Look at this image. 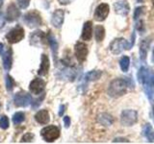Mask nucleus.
Listing matches in <instances>:
<instances>
[{
	"label": "nucleus",
	"mask_w": 154,
	"mask_h": 144,
	"mask_svg": "<svg viewBox=\"0 0 154 144\" xmlns=\"http://www.w3.org/2000/svg\"><path fill=\"white\" fill-rule=\"evenodd\" d=\"M138 81L143 86L147 98L154 101V71L142 66L138 72Z\"/></svg>",
	"instance_id": "obj_1"
},
{
	"label": "nucleus",
	"mask_w": 154,
	"mask_h": 144,
	"mask_svg": "<svg viewBox=\"0 0 154 144\" xmlns=\"http://www.w3.org/2000/svg\"><path fill=\"white\" fill-rule=\"evenodd\" d=\"M127 82L123 79H115L109 85L108 94L113 98H119L127 92Z\"/></svg>",
	"instance_id": "obj_2"
},
{
	"label": "nucleus",
	"mask_w": 154,
	"mask_h": 144,
	"mask_svg": "<svg viewBox=\"0 0 154 144\" xmlns=\"http://www.w3.org/2000/svg\"><path fill=\"white\" fill-rule=\"evenodd\" d=\"M134 38H135V35H133L132 37V41L129 42L127 41L125 38H118L114 40L110 44V51L115 55H119L120 54L123 50H129L131 49L133 44H134Z\"/></svg>",
	"instance_id": "obj_3"
},
{
	"label": "nucleus",
	"mask_w": 154,
	"mask_h": 144,
	"mask_svg": "<svg viewBox=\"0 0 154 144\" xmlns=\"http://www.w3.org/2000/svg\"><path fill=\"white\" fill-rule=\"evenodd\" d=\"M138 121V113L134 110H124L120 114V123L125 127H131Z\"/></svg>",
	"instance_id": "obj_4"
},
{
	"label": "nucleus",
	"mask_w": 154,
	"mask_h": 144,
	"mask_svg": "<svg viewBox=\"0 0 154 144\" xmlns=\"http://www.w3.org/2000/svg\"><path fill=\"white\" fill-rule=\"evenodd\" d=\"M41 136L46 142H52L60 136V130L56 126H47L41 131Z\"/></svg>",
	"instance_id": "obj_5"
},
{
	"label": "nucleus",
	"mask_w": 154,
	"mask_h": 144,
	"mask_svg": "<svg viewBox=\"0 0 154 144\" xmlns=\"http://www.w3.org/2000/svg\"><path fill=\"white\" fill-rule=\"evenodd\" d=\"M25 24L30 28L38 27L42 24V17L37 12H29L27 13L23 18Z\"/></svg>",
	"instance_id": "obj_6"
},
{
	"label": "nucleus",
	"mask_w": 154,
	"mask_h": 144,
	"mask_svg": "<svg viewBox=\"0 0 154 144\" xmlns=\"http://www.w3.org/2000/svg\"><path fill=\"white\" fill-rule=\"evenodd\" d=\"M14 102L17 107L25 108V107H28V106L33 102V100L30 94H28L27 92H22L21 91V92H18L14 95Z\"/></svg>",
	"instance_id": "obj_7"
},
{
	"label": "nucleus",
	"mask_w": 154,
	"mask_h": 144,
	"mask_svg": "<svg viewBox=\"0 0 154 144\" xmlns=\"http://www.w3.org/2000/svg\"><path fill=\"white\" fill-rule=\"evenodd\" d=\"M23 38H24V30L19 26L12 29L6 35L7 40L9 41V43H12V44L19 42Z\"/></svg>",
	"instance_id": "obj_8"
},
{
	"label": "nucleus",
	"mask_w": 154,
	"mask_h": 144,
	"mask_svg": "<svg viewBox=\"0 0 154 144\" xmlns=\"http://www.w3.org/2000/svg\"><path fill=\"white\" fill-rule=\"evenodd\" d=\"M74 52L76 59L79 62H83L86 61L87 56H88V47L83 42H77L74 47Z\"/></svg>",
	"instance_id": "obj_9"
},
{
	"label": "nucleus",
	"mask_w": 154,
	"mask_h": 144,
	"mask_svg": "<svg viewBox=\"0 0 154 144\" xmlns=\"http://www.w3.org/2000/svg\"><path fill=\"white\" fill-rule=\"evenodd\" d=\"M47 36H45L42 31H36L30 36V43L34 46L41 47L46 43Z\"/></svg>",
	"instance_id": "obj_10"
},
{
	"label": "nucleus",
	"mask_w": 154,
	"mask_h": 144,
	"mask_svg": "<svg viewBox=\"0 0 154 144\" xmlns=\"http://www.w3.org/2000/svg\"><path fill=\"white\" fill-rule=\"evenodd\" d=\"M109 11H110V8H109V5L106 4V3H102L98 5L97 7L95 9V12H94V19L96 21H103L106 19V17L108 16L109 14Z\"/></svg>",
	"instance_id": "obj_11"
},
{
	"label": "nucleus",
	"mask_w": 154,
	"mask_h": 144,
	"mask_svg": "<svg viewBox=\"0 0 154 144\" xmlns=\"http://www.w3.org/2000/svg\"><path fill=\"white\" fill-rule=\"evenodd\" d=\"M45 82L40 78L34 79L30 83V86H29V89H30L31 93L35 95L41 94L43 91V89H45Z\"/></svg>",
	"instance_id": "obj_12"
},
{
	"label": "nucleus",
	"mask_w": 154,
	"mask_h": 144,
	"mask_svg": "<svg viewBox=\"0 0 154 144\" xmlns=\"http://www.w3.org/2000/svg\"><path fill=\"white\" fill-rule=\"evenodd\" d=\"M115 12L119 16H127L130 11V6L126 0H119L114 4Z\"/></svg>",
	"instance_id": "obj_13"
},
{
	"label": "nucleus",
	"mask_w": 154,
	"mask_h": 144,
	"mask_svg": "<svg viewBox=\"0 0 154 144\" xmlns=\"http://www.w3.org/2000/svg\"><path fill=\"white\" fill-rule=\"evenodd\" d=\"M64 17H65V12L63 10L59 9L53 13L52 18H51V23L52 25L56 28H61L64 22Z\"/></svg>",
	"instance_id": "obj_14"
},
{
	"label": "nucleus",
	"mask_w": 154,
	"mask_h": 144,
	"mask_svg": "<svg viewBox=\"0 0 154 144\" xmlns=\"http://www.w3.org/2000/svg\"><path fill=\"white\" fill-rule=\"evenodd\" d=\"M149 43H150V38H146L143 40L140 43V58L142 62H146L147 51L149 48Z\"/></svg>",
	"instance_id": "obj_15"
},
{
	"label": "nucleus",
	"mask_w": 154,
	"mask_h": 144,
	"mask_svg": "<svg viewBox=\"0 0 154 144\" xmlns=\"http://www.w3.org/2000/svg\"><path fill=\"white\" fill-rule=\"evenodd\" d=\"M91 36H93V23H91V21H87L85 22L83 26L81 38L83 40L88 41V40H91Z\"/></svg>",
	"instance_id": "obj_16"
},
{
	"label": "nucleus",
	"mask_w": 154,
	"mask_h": 144,
	"mask_svg": "<svg viewBox=\"0 0 154 144\" xmlns=\"http://www.w3.org/2000/svg\"><path fill=\"white\" fill-rule=\"evenodd\" d=\"M49 59H48V57L43 54L42 56V64H41V66L40 68L38 70V74L41 75V76H45L47 73H48V70H49Z\"/></svg>",
	"instance_id": "obj_17"
},
{
	"label": "nucleus",
	"mask_w": 154,
	"mask_h": 144,
	"mask_svg": "<svg viewBox=\"0 0 154 144\" xmlns=\"http://www.w3.org/2000/svg\"><path fill=\"white\" fill-rule=\"evenodd\" d=\"M35 119L38 123L40 124H47L50 120L49 112L46 110H41L40 112H38L35 115Z\"/></svg>",
	"instance_id": "obj_18"
},
{
	"label": "nucleus",
	"mask_w": 154,
	"mask_h": 144,
	"mask_svg": "<svg viewBox=\"0 0 154 144\" xmlns=\"http://www.w3.org/2000/svg\"><path fill=\"white\" fill-rule=\"evenodd\" d=\"M20 16V12L18 11L17 8L16 7L14 4H11L8 7L7 10V19L9 21H14L16 19L18 18V16Z\"/></svg>",
	"instance_id": "obj_19"
},
{
	"label": "nucleus",
	"mask_w": 154,
	"mask_h": 144,
	"mask_svg": "<svg viewBox=\"0 0 154 144\" xmlns=\"http://www.w3.org/2000/svg\"><path fill=\"white\" fill-rule=\"evenodd\" d=\"M3 58V66L6 70H10L12 67V62H13V59H12V49H8L6 52L3 53L2 55Z\"/></svg>",
	"instance_id": "obj_20"
},
{
	"label": "nucleus",
	"mask_w": 154,
	"mask_h": 144,
	"mask_svg": "<svg viewBox=\"0 0 154 144\" xmlns=\"http://www.w3.org/2000/svg\"><path fill=\"white\" fill-rule=\"evenodd\" d=\"M97 122L103 126H111L114 122L113 117L111 116L109 113H100L97 116Z\"/></svg>",
	"instance_id": "obj_21"
},
{
	"label": "nucleus",
	"mask_w": 154,
	"mask_h": 144,
	"mask_svg": "<svg viewBox=\"0 0 154 144\" xmlns=\"http://www.w3.org/2000/svg\"><path fill=\"white\" fill-rule=\"evenodd\" d=\"M143 134L146 136L149 142H153L154 141V132H153V129L150 126V124H146L143 127Z\"/></svg>",
	"instance_id": "obj_22"
},
{
	"label": "nucleus",
	"mask_w": 154,
	"mask_h": 144,
	"mask_svg": "<svg viewBox=\"0 0 154 144\" xmlns=\"http://www.w3.org/2000/svg\"><path fill=\"white\" fill-rule=\"evenodd\" d=\"M94 36L97 42H101L105 37V29L102 25H97L94 29Z\"/></svg>",
	"instance_id": "obj_23"
},
{
	"label": "nucleus",
	"mask_w": 154,
	"mask_h": 144,
	"mask_svg": "<svg viewBox=\"0 0 154 144\" xmlns=\"http://www.w3.org/2000/svg\"><path fill=\"white\" fill-rule=\"evenodd\" d=\"M47 41H48V43H49V45L51 47V50L53 52V54H54V56H56L57 50H58V42L55 40V38L51 35L50 32L48 33V35H47Z\"/></svg>",
	"instance_id": "obj_24"
},
{
	"label": "nucleus",
	"mask_w": 154,
	"mask_h": 144,
	"mask_svg": "<svg viewBox=\"0 0 154 144\" xmlns=\"http://www.w3.org/2000/svg\"><path fill=\"white\" fill-rule=\"evenodd\" d=\"M101 75H102V72L99 71V70H93V71H90L88 73L86 74L85 76V79L86 81H96L98 80Z\"/></svg>",
	"instance_id": "obj_25"
},
{
	"label": "nucleus",
	"mask_w": 154,
	"mask_h": 144,
	"mask_svg": "<svg viewBox=\"0 0 154 144\" xmlns=\"http://www.w3.org/2000/svg\"><path fill=\"white\" fill-rule=\"evenodd\" d=\"M130 65V59L127 56H123L119 61V66L123 72H127Z\"/></svg>",
	"instance_id": "obj_26"
},
{
	"label": "nucleus",
	"mask_w": 154,
	"mask_h": 144,
	"mask_svg": "<svg viewBox=\"0 0 154 144\" xmlns=\"http://www.w3.org/2000/svg\"><path fill=\"white\" fill-rule=\"evenodd\" d=\"M24 119H25V114H24L23 112H16L14 114L13 122H14V124L18 125V124L22 123L24 121Z\"/></svg>",
	"instance_id": "obj_27"
},
{
	"label": "nucleus",
	"mask_w": 154,
	"mask_h": 144,
	"mask_svg": "<svg viewBox=\"0 0 154 144\" xmlns=\"http://www.w3.org/2000/svg\"><path fill=\"white\" fill-rule=\"evenodd\" d=\"M0 128L3 130H6L9 128V119L6 115H3L0 118Z\"/></svg>",
	"instance_id": "obj_28"
},
{
	"label": "nucleus",
	"mask_w": 154,
	"mask_h": 144,
	"mask_svg": "<svg viewBox=\"0 0 154 144\" xmlns=\"http://www.w3.org/2000/svg\"><path fill=\"white\" fill-rule=\"evenodd\" d=\"M6 86L8 91H11L14 88V80L10 75L6 76Z\"/></svg>",
	"instance_id": "obj_29"
},
{
	"label": "nucleus",
	"mask_w": 154,
	"mask_h": 144,
	"mask_svg": "<svg viewBox=\"0 0 154 144\" xmlns=\"http://www.w3.org/2000/svg\"><path fill=\"white\" fill-rule=\"evenodd\" d=\"M34 139V134L31 133L25 134L21 138V142H31Z\"/></svg>",
	"instance_id": "obj_30"
},
{
	"label": "nucleus",
	"mask_w": 154,
	"mask_h": 144,
	"mask_svg": "<svg viewBox=\"0 0 154 144\" xmlns=\"http://www.w3.org/2000/svg\"><path fill=\"white\" fill-rule=\"evenodd\" d=\"M17 4L20 9H26L30 4V0H17Z\"/></svg>",
	"instance_id": "obj_31"
},
{
	"label": "nucleus",
	"mask_w": 154,
	"mask_h": 144,
	"mask_svg": "<svg viewBox=\"0 0 154 144\" xmlns=\"http://www.w3.org/2000/svg\"><path fill=\"white\" fill-rule=\"evenodd\" d=\"M143 7H138L136 10H135V13H134V19L135 20L140 17V16L143 14Z\"/></svg>",
	"instance_id": "obj_32"
},
{
	"label": "nucleus",
	"mask_w": 154,
	"mask_h": 144,
	"mask_svg": "<svg viewBox=\"0 0 154 144\" xmlns=\"http://www.w3.org/2000/svg\"><path fill=\"white\" fill-rule=\"evenodd\" d=\"M64 123H65V127L69 128L70 125V118L69 116H65L64 117Z\"/></svg>",
	"instance_id": "obj_33"
},
{
	"label": "nucleus",
	"mask_w": 154,
	"mask_h": 144,
	"mask_svg": "<svg viewBox=\"0 0 154 144\" xmlns=\"http://www.w3.org/2000/svg\"><path fill=\"white\" fill-rule=\"evenodd\" d=\"M45 98V96H43V97H42V99H37L36 101H34L33 102V107L34 108H38V105H40L41 103H42V100Z\"/></svg>",
	"instance_id": "obj_34"
},
{
	"label": "nucleus",
	"mask_w": 154,
	"mask_h": 144,
	"mask_svg": "<svg viewBox=\"0 0 154 144\" xmlns=\"http://www.w3.org/2000/svg\"><path fill=\"white\" fill-rule=\"evenodd\" d=\"M136 28L138 29L139 31H143V22L142 21V20H140V21H138V23H137V26H136Z\"/></svg>",
	"instance_id": "obj_35"
},
{
	"label": "nucleus",
	"mask_w": 154,
	"mask_h": 144,
	"mask_svg": "<svg viewBox=\"0 0 154 144\" xmlns=\"http://www.w3.org/2000/svg\"><path fill=\"white\" fill-rule=\"evenodd\" d=\"M5 25V17L2 13H0V28H2Z\"/></svg>",
	"instance_id": "obj_36"
},
{
	"label": "nucleus",
	"mask_w": 154,
	"mask_h": 144,
	"mask_svg": "<svg viewBox=\"0 0 154 144\" xmlns=\"http://www.w3.org/2000/svg\"><path fill=\"white\" fill-rule=\"evenodd\" d=\"M73 0H58V2H59L61 5H67V4H70Z\"/></svg>",
	"instance_id": "obj_37"
},
{
	"label": "nucleus",
	"mask_w": 154,
	"mask_h": 144,
	"mask_svg": "<svg viewBox=\"0 0 154 144\" xmlns=\"http://www.w3.org/2000/svg\"><path fill=\"white\" fill-rule=\"evenodd\" d=\"M64 112H65V106L64 105H61L60 106V112H59V115H60V116H62L63 113H64Z\"/></svg>",
	"instance_id": "obj_38"
},
{
	"label": "nucleus",
	"mask_w": 154,
	"mask_h": 144,
	"mask_svg": "<svg viewBox=\"0 0 154 144\" xmlns=\"http://www.w3.org/2000/svg\"><path fill=\"white\" fill-rule=\"evenodd\" d=\"M4 53V44L0 42V55H3Z\"/></svg>",
	"instance_id": "obj_39"
},
{
	"label": "nucleus",
	"mask_w": 154,
	"mask_h": 144,
	"mask_svg": "<svg viewBox=\"0 0 154 144\" xmlns=\"http://www.w3.org/2000/svg\"><path fill=\"white\" fill-rule=\"evenodd\" d=\"M152 62L154 64V48H153V51H152Z\"/></svg>",
	"instance_id": "obj_40"
},
{
	"label": "nucleus",
	"mask_w": 154,
	"mask_h": 144,
	"mask_svg": "<svg viewBox=\"0 0 154 144\" xmlns=\"http://www.w3.org/2000/svg\"><path fill=\"white\" fill-rule=\"evenodd\" d=\"M2 5H3V0H0V8L2 7Z\"/></svg>",
	"instance_id": "obj_41"
},
{
	"label": "nucleus",
	"mask_w": 154,
	"mask_h": 144,
	"mask_svg": "<svg viewBox=\"0 0 154 144\" xmlns=\"http://www.w3.org/2000/svg\"><path fill=\"white\" fill-rule=\"evenodd\" d=\"M152 114H153V119H154V105H153V107H152Z\"/></svg>",
	"instance_id": "obj_42"
},
{
	"label": "nucleus",
	"mask_w": 154,
	"mask_h": 144,
	"mask_svg": "<svg viewBox=\"0 0 154 144\" xmlns=\"http://www.w3.org/2000/svg\"><path fill=\"white\" fill-rule=\"evenodd\" d=\"M152 3H153V6H154V0H152Z\"/></svg>",
	"instance_id": "obj_43"
},
{
	"label": "nucleus",
	"mask_w": 154,
	"mask_h": 144,
	"mask_svg": "<svg viewBox=\"0 0 154 144\" xmlns=\"http://www.w3.org/2000/svg\"><path fill=\"white\" fill-rule=\"evenodd\" d=\"M0 109H1V104H0Z\"/></svg>",
	"instance_id": "obj_44"
}]
</instances>
